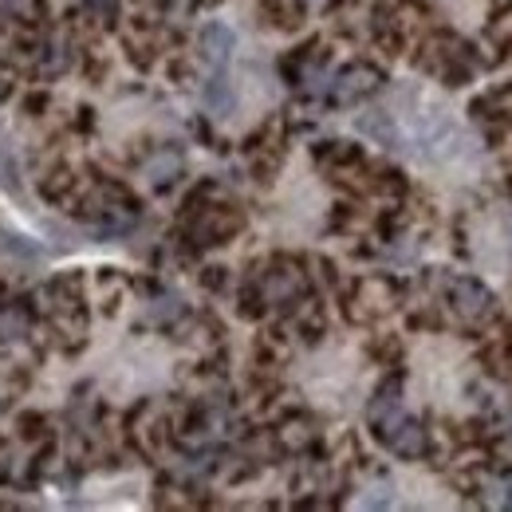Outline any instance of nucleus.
<instances>
[{
	"instance_id": "nucleus-16",
	"label": "nucleus",
	"mask_w": 512,
	"mask_h": 512,
	"mask_svg": "<svg viewBox=\"0 0 512 512\" xmlns=\"http://www.w3.org/2000/svg\"><path fill=\"white\" fill-rule=\"evenodd\" d=\"M312 438H316V430H312V422H300V418H296V422H288V426L280 430V442H284V446H288V449L308 446Z\"/></svg>"
},
{
	"instance_id": "nucleus-2",
	"label": "nucleus",
	"mask_w": 512,
	"mask_h": 512,
	"mask_svg": "<svg viewBox=\"0 0 512 512\" xmlns=\"http://www.w3.org/2000/svg\"><path fill=\"white\" fill-rule=\"evenodd\" d=\"M241 229V213L229 205H209V209H193L190 237L193 245H221L225 237H233Z\"/></svg>"
},
{
	"instance_id": "nucleus-18",
	"label": "nucleus",
	"mask_w": 512,
	"mask_h": 512,
	"mask_svg": "<svg viewBox=\"0 0 512 512\" xmlns=\"http://www.w3.org/2000/svg\"><path fill=\"white\" fill-rule=\"evenodd\" d=\"M67 190H71V174L67 170H56L52 178H44V197L48 201H64Z\"/></svg>"
},
{
	"instance_id": "nucleus-14",
	"label": "nucleus",
	"mask_w": 512,
	"mask_h": 512,
	"mask_svg": "<svg viewBox=\"0 0 512 512\" xmlns=\"http://www.w3.org/2000/svg\"><path fill=\"white\" fill-rule=\"evenodd\" d=\"M481 489L489 509H512V477H489Z\"/></svg>"
},
{
	"instance_id": "nucleus-3",
	"label": "nucleus",
	"mask_w": 512,
	"mask_h": 512,
	"mask_svg": "<svg viewBox=\"0 0 512 512\" xmlns=\"http://www.w3.org/2000/svg\"><path fill=\"white\" fill-rule=\"evenodd\" d=\"M449 288V304L461 320L477 323V320H489L493 316V292L481 284V280H469V276H457V280H446Z\"/></svg>"
},
{
	"instance_id": "nucleus-8",
	"label": "nucleus",
	"mask_w": 512,
	"mask_h": 512,
	"mask_svg": "<svg viewBox=\"0 0 512 512\" xmlns=\"http://www.w3.org/2000/svg\"><path fill=\"white\" fill-rule=\"evenodd\" d=\"M367 418H371V426H375V434H383L390 430L398 418H402V383L398 379H386L379 390H375V398H371V410H367Z\"/></svg>"
},
{
	"instance_id": "nucleus-11",
	"label": "nucleus",
	"mask_w": 512,
	"mask_h": 512,
	"mask_svg": "<svg viewBox=\"0 0 512 512\" xmlns=\"http://www.w3.org/2000/svg\"><path fill=\"white\" fill-rule=\"evenodd\" d=\"M359 130H363L367 138L390 146V150H398V142H402V134L394 127V115H386V111H367V115H359Z\"/></svg>"
},
{
	"instance_id": "nucleus-13",
	"label": "nucleus",
	"mask_w": 512,
	"mask_h": 512,
	"mask_svg": "<svg viewBox=\"0 0 512 512\" xmlns=\"http://www.w3.org/2000/svg\"><path fill=\"white\" fill-rule=\"evenodd\" d=\"M359 304H367L371 312H386V308L394 304V288H390L386 280H367V284L359 288Z\"/></svg>"
},
{
	"instance_id": "nucleus-21",
	"label": "nucleus",
	"mask_w": 512,
	"mask_h": 512,
	"mask_svg": "<svg viewBox=\"0 0 512 512\" xmlns=\"http://www.w3.org/2000/svg\"><path fill=\"white\" fill-rule=\"evenodd\" d=\"M4 95H8V83H4V79H0V99H4Z\"/></svg>"
},
{
	"instance_id": "nucleus-9",
	"label": "nucleus",
	"mask_w": 512,
	"mask_h": 512,
	"mask_svg": "<svg viewBox=\"0 0 512 512\" xmlns=\"http://www.w3.org/2000/svg\"><path fill=\"white\" fill-rule=\"evenodd\" d=\"M182 170H186L182 150H158V154H150V158H146V166H142V174H146V182H150L154 190L174 186V182L182 178Z\"/></svg>"
},
{
	"instance_id": "nucleus-20",
	"label": "nucleus",
	"mask_w": 512,
	"mask_h": 512,
	"mask_svg": "<svg viewBox=\"0 0 512 512\" xmlns=\"http://www.w3.org/2000/svg\"><path fill=\"white\" fill-rule=\"evenodd\" d=\"M83 8H87V12H95L99 20H111V16L119 12V0H83Z\"/></svg>"
},
{
	"instance_id": "nucleus-12",
	"label": "nucleus",
	"mask_w": 512,
	"mask_h": 512,
	"mask_svg": "<svg viewBox=\"0 0 512 512\" xmlns=\"http://www.w3.org/2000/svg\"><path fill=\"white\" fill-rule=\"evenodd\" d=\"M186 316V304H182V296H174V292H162V296H154L150 300V308H146V320L150 323H174Z\"/></svg>"
},
{
	"instance_id": "nucleus-4",
	"label": "nucleus",
	"mask_w": 512,
	"mask_h": 512,
	"mask_svg": "<svg viewBox=\"0 0 512 512\" xmlns=\"http://www.w3.org/2000/svg\"><path fill=\"white\" fill-rule=\"evenodd\" d=\"M379 83H383L379 67L351 64V67H343L339 75H331V91H327V95H331L335 103H359V99L375 95V91H379Z\"/></svg>"
},
{
	"instance_id": "nucleus-7",
	"label": "nucleus",
	"mask_w": 512,
	"mask_h": 512,
	"mask_svg": "<svg viewBox=\"0 0 512 512\" xmlns=\"http://www.w3.org/2000/svg\"><path fill=\"white\" fill-rule=\"evenodd\" d=\"M201 107H205L213 119H225V115L237 111V87H233V79L225 75V67H217V71L201 83Z\"/></svg>"
},
{
	"instance_id": "nucleus-1",
	"label": "nucleus",
	"mask_w": 512,
	"mask_h": 512,
	"mask_svg": "<svg viewBox=\"0 0 512 512\" xmlns=\"http://www.w3.org/2000/svg\"><path fill=\"white\" fill-rule=\"evenodd\" d=\"M253 292H256V304H264V308H296L300 296L308 292V276L292 260H272L256 276Z\"/></svg>"
},
{
	"instance_id": "nucleus-17",
	"label": "nucleus",
	"mask_w": 512,
	"mask_h": 512,
	"mask_svg": "<svg viewBox=\"0 0 512 512\" xmlns=\"http://www.w3.org/2000/svg\"><path fill=\"white\" fill-rule=\"evenodd\" d=\"M0 253L4 256H16V260H36V245H28L24 237H12V233H4L0 229Z\"/></svg>"
},
{
	"instance_id": "nucleus-6",
	"label": "nucleus",
	"mask_w": 512,
	"mask_h": 512,
	"mask_svg": "<svg viewBox=\"0 0 512 512\" xmlns=\"http://www.w3.org/2000/svg\"><path fill=\"white\" fill-rule=\"evenodd\" d=\"M379 438H383L386 449H390V453H398V457H422L426 446H430V438H426L422 422H414V418H406V414H402L390 430H383Z\"/></svg>"
},
{
	"instance_id": "nucleus-15",
	"label": "nucleus",
	"mask_w": 512,
	"mask_h": 512,
	"mask_svg": "<svg viewBox=\"0 0 512 512\" xmlns=\"http://www.w3.org/2000/svg\"><path fill=\"white\" fill-rule=\"evenodd\" d=\"M0 12L8 20H20V24H32L36 12H40V0H0Z\"/></svg>"
},
{
	"instance_id": "nucleus-19",
	"label": "nucleus",
	"mask_w": 512,
	"mask_h": 512,
	"mask_svg": "<svg viewBox=\"0 0 512 512\" xmlns=\"http://www.w3.org/2000/svg\"><path fill=\"white\" fill-rule=\"evenodd\" d=\"M0 182H4L8 190H20V178H16L12 166H8V142H0Z\"/></svg>"
},
{
	"instance_id": "nucleus-22",
	"label": "nucleus",
	"mask_w": 512,
	"mask_h": 512,
	"mask_svg": "<svg viewBox=\"0 0 512 512\" xmlns=\"http://www.w3.org/2000/svg\"><path fill=\"white\" fill-rule=\"evenodd\" d=\"M509 430H512V422H509Z\"/></svg>"
},
{
	"instance_id": "nucleus-10",
	"label": "nucleus",
	"mask_w": 512,
	"mask_h": 512,
	"mask_svg": "<svg viewBox=\"0 0 512 512\" xmlns=\"http://www.w3.org/2000/svg\"><path fill=\"white\" fill-rule=\"evenodd\" d=\"M32 331V312L20 300H0V343H16Z\"/></svg>"
},
{
	"instance_id": "nucleus-5",
	"label": "nucleus",
	"mask_w": 512,
	"mask_h": 512,
	"mask_svg": "<svg viewBox=\"0 0 512 512\" xmlns=\"http://www.w3.org/2000/svg\"><path fill=\"white\" fill-rule=\"evenodd\" d=\"M197 48H201V60L217 71V67L229 64V56L237 52V32H233L229 24H217V20H213V24H205V28H201Z\"/></svg>"
}]
</instances>
